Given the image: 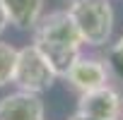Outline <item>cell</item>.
<instances>
[{"instance_id":"3957f363","label":"cell","mask_w":123,"mask_h":120,"mask_svg":"<svg viewBox=\"0 0 123 120\" xmlns=\"http://www.w3.org/2000/svg\"><path fill=\"white\" fill-rule=\"evenodd\" d=\"M55 79H58L55 70L48 65V60L43 58V53L34 43H27V46L17 48L15 75H12V84H17V89L43 94L55 84Z\"/></svg>"},{"instance_id":"ba28073f","label":"cell","mask_w":123,"mask_h":120,"mask_svg":"<svg viewBox=\"0 0 123 120\" xmlns=\"http://www.w3.org/2000/svg\"><path fill=\"white\" fill-rule=\"evenodd\" d=\"M15 60H17V48L0 38V89L7 87V84H12Z\"/></svg>"},{"instance_id":"8fae6325","label":"cell","mask_w":123,"mask_h":120,"mask_svg":"<svg viewBox=\"0 0 123 120\" xmlns=\"http://www.w3.org/2000/svg\"><path fill=\"white\" fill-rule=\"evenodd\" d=\"M70 120H89V118H82V115H77V113H75V115H73Z\"/></svg>"},{"instance_id":"6da1fadb","label":"cell","mask_w":123,"mask_h":120,"mask_svg":"<svg viewBox=\"0 0 123 120\" xmlns=\"http://www.w3.org/2000/svg\"><path fill=\"white\" fill-rule=\"evenodd\" d=\"M31 43L43 53L58 77L70 70L85 46L68 10H53L48 15H41V19L31 29Z\"/></svg>"},{"instance_id":"5b68a950","label":"cell","mask_w":123,"mask_h":120,"mask_svg":"<svg viewBox=\"0 0 123 120\" xmlns=\"http://www.w3.org/2000/svg\"><path fill=\"white\" fill-rule=\"evenodd\" d=\"M63 79L80 94L99 89L104 84H111V67H109V60L94 58V55H82L70 65V70L63 75Z\"/></svg>"},{"instance_id":"8992f818","label":"cell","mask_w":123,"mask_h":120,"mask_svg":"<svg viewBox=\"0 0 123 120\" xmlns=\"http://www.w3.org/2000/svg\"><path fill=\"white\" fill-rule=\"evenodd\" d=\"M0 120H46L41 94L17 89L0 98Z\"/></svg>"},{"instance_id":"30bf717a","label":"cell","mask_w":123,"mask_h":120,"mask_svg":"<svg viewBox=\"0 0 123 120\" xmlns=\"http://www.w3.org/2000/svg\"><path fill=\"white\" fill-rule=\"evenodd\" d=\"M10 27V19H7V12H5V7H3V3H0V36L5 34V29Z\"/></svg>"},{"instance_id":"7c38bea8","label":"cell","mask_w":123,"mask_h":120,"mask_svg":"<svg viewBox=\"0 0 123 120\" xmlns=\"http://www.w3.org/2000/svg\"><path fill=\"white\" fill-rule=\"evenodd\" d=\"M118 120H123V113H121V118H118Z\"/></svg>"},{"instance_id":"9c48e42d","label":"cell","mask_w":123,"mask_h":120,"mask_svg":"<svg viewBox=\"0 0 123 120\" xmlns=\"http://www.w3.org/2000/svg\"><path fill=\"white\" fill-rule=\"evenodd\" d=\"M109 63L113 67H118V72L123 75V36L109 48Z\"/></svg>"},{"instance_id":"277c9868","label":"cell","mask_w":123,"mask_h":120,"mask_svg":"<svg viewBox=\"0 0 123 120\" xmlns=\"http://www.w3.org/2000/svg\"><path fill=\"white\" fill-rule=\"evenodd\" d=\"M75 113L89 120H118L123 113V96L116 87L104 84L99 89L80 94Z\"/></svg>"},{"instance_id":"7a4b0ae2","label":"cell","mask_w":123,"mask_h":120,"mask_svg":"<svg viewBox=\"0 0 123 120\" xmlns=\"http://www.w3.org/2000/svg\"><path fill=\"white\" fill-rule=\"evenodd\" d=\"M65 10L73 17L85 46L101 48L111 41L116 22L111 0H68Z\"/></svg>"},{"instance_id":"52a82bcc","label":"cell","mask_w":123,"mask_h":120,"mask_svg":"<svg viewBox=\"0 0 123 120\" xmlns=\"http://www.w3.org/2000/svg\"><path fill=\"white\" fill-rule=\"evenodd\" d=\"M0 3H3L12 27H17L19 31H31L43 15L46 0H0Z\"/></svg>"}]
</instances>
